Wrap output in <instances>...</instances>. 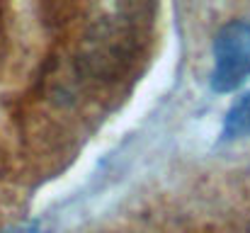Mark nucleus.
<instances>
[{
	"instance_id": "nucleus-1",
	"label": "nucleus",
	"mask_w": 250,
	"mask_h": 233,
	"mask_svg": "<svg viewBox=\"0 0 250 233\" xmlns=\"http://www.w3.org/2000/svg\"><path fill=\"white\" fill-rule=\"evenodd\" d=\"M250 80V20H231L214 37V71L209 85L226 95Z\"/></svg>"
},
{
	"instance_id": "nucleus-2",
	"label": "nucleus",
	"mask_w": 250,
	"mask_h": 233,
	"mask_svg": "<svg viewBox=\"0 0 250 233\" xmlns=\"http://www.w3.org/2000/svg\"><path fill=\"white\" fill-rule=\"evenodd\" d=\"M243 139H250V90H246L231 102V107L224 114L221 131H219L221 144H233Z\"/></svg>"
},
{
	"instance_id": "nucleus-3",
	"label": "nucleus",
	"mask_w": 250,
	"mask_h": 233,
	"mask_svg": "<svg viewBox=\"0 0 250 233\" xmlns=\"http://www.w3.org/2000/svg\"><path fill=\"white\" fill-rule=\"evenodd\" d=\"M0 233H42L39 229V221H24V224H17V226H10Z\"/></svg>"
}]
</instances>
